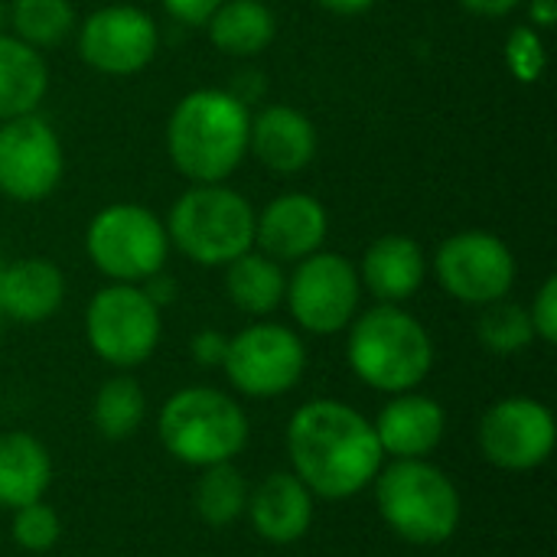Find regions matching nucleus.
Returning <instances> with one entry per match:
<instances>
[{"instance_id":"nucleus-2","label":"nucleus","mask_w":557,"mask_h":557,"mask_svg":"<svg viewBox=\"0 0 557 557\" xmlns=\"http://www.w3.org/2000/svg\"><path fill=\"white\" fill-rule=\"evenodd\" d=\"M251 111L228 88L183 95L166 121V150L189 183H225L248 153Z\"/></svg>"},{"instance_id":"nucleus-39","label":"nucleus","mask_w":557,"mask_h":557,"mask_svg":"<svg viewBox=\"0 0 557 557\" xmlns=\"http://www.w3.org/2000/svg\"><path fill=\"white\" fill-rule=\"evenodd\" d=\"M3 323H7V317H3V313H0V333H3Z\"/></svg>"},{"instance_id":"nucleus-23","label":"nucleus","mask_w":557,"mask_h":557,"mask_svg":"<svg viewBox=\"0 0 557 557\" xmlns=\"http://www.w3.org/2000/svg\"><path fill=\"white\" fill-rule=\"evenodd\" d=\"M209 42L235 59H251L274 42L277 20L264 0H222V7L206 20Z\"/></svg>"},{"instance_id":"nucleus-9","label":"nucleus","mask_w":557,"mask_h":557,"mask_svg":"<svg viewBox=\"0 0 557 557\" xmlns=\"http://www.w3.org/2000/svg\"><path fill=\"white\" fill-rule=\"evenodd\" d=\"M232 388L245 398H281L294 392L307 372V346L297 330L271 320H255L251 326L228 336L222 362Z\"/></svg>"},{"instance_id":"nucleus-6","label":"nucleus","mask_w":557,"mask_h":557,"mask_svg":"<svg viewBox=\"0 0 557 557\" xmlns=\"http://www.w3.org/2000/svg\"><path fill=\"white\" fill-rule=\"evenodd\" d=\"M163 225L170 245L199 268H225L255 248V209L225 183H193Z\"/></svg>"},{"instance_id":"nucleus-31","label":"nucleus","mask_w":557,"mask_h":557,"mask_svg":"<svg viewBox=\"0 0 557 557\" xmlns=\"http://www.w3.org/2000/svg\"><path fill=\"white\" fill-rule=\"evenodd\" d=\"M529 320L535 330V339H542L545 346L557 343V277H545V284L539 287L532 307H529Z\"/></svg>"},{"instance_id":"nucleus-20","label":"nucleus","mask_w":557,"mask_h":557,"mask_svg":"<svg viewBox=\"0 0 557 557\" xmlns=\"http://www.w3.org/2000/svg\"><path fill=\"white\" fill-rule=\"evenodd\" d=\"M65 300V277L49 258H20L3 264L0 313L13 323H46Z\"/></svg>"},{"instance_id":"nucleus-34","label":"nucleus","mask_w":557,"mask_h":557,"mask_svg":"<svg viewBox=\"0 0 557 557\" xmlns=\"http://www.w3.org/2000/svg\"><path fill=\"white\" fill-rule=\"evenodd\" d=\"M140 287H144V294H147L160 310H163V307H170V304L176 300V281H173V277H166L163 271H157L153 277H147Z\"/></svg>"},{"instance_id":"nucleus-17","label":"nucleus","mask_w":557,"mask_h":557,"mask_svg":"<svg viewBox=\"0 0 557 557\" xmlns=\"http://www.w3.org/2000/svg\"><path fill=\"white\" fill-rule=\"evenodd\" d=\"M317 496L290 473L277 470L268 473L258 486L248 493V522L255 535L268 545H297L313 529Z\"/></svg>"},{"instance_id":"nucleus-21","label":"nucleus","mask_w":557,"mask_h":557,"mask_svg":"<svg viewBox=\"0 0 557 557\" xmlns=\"http://www.w3.org/2000/svg\"><path fill=\"white\" fill-rule=\"evenodd\" d=\"M52 483V457L42 441L26 431L0 434V509H20L46 499Z\"/></svg>"},{"instance_id":"nucleus-27","label":"nucleus","mask_w":557,"mask_h":557,"mask_svg":"<svg viewBox=\"0 0 557 557\" xmlns=\"http://www.w3.org/2000/svg\"><path fill=\"white\" fill-rule=\"evenodd\" d=\"M7 16L13 36L33 49H52L62 39H69L78 26L69 0H13Z\"/></svg>"},{"instance_id":"nucleus-18","label":"nucleus","mask_w":557,"mask_h":557,"mask_svg":"<svg viewBox=\"0 0 557 557\" xmlns=\"http://www.w3.org/2000/svg\"><path fill=\"white\" fill-rule=\"evenodd\" d=\"M248 153L274 173H300L317 157V127L290 104H268L251 117Z\"/></svg>"},{"instance_id":"nucleus-33","label":"nucleus","mask_w":557,"mask_h":557,"mask_svg":"<svg viewBox=\"0 0 557 557\" xmlns=\"http://www.w3.org/2000/svg\"><path fill=\"white\" fill-rule=\"evenodd\" d=\"M163 10L186 26H206V20L222 7V0H160Z\"/></svg>"},{"instance_id":"nucleus-37","label":"nucleus","mask_w":557,"mask_h":557,"mask_svg":"<svg viewBox=\"0 0 557 557\" xmlns=\"http://www.w3.org/2000/svg\"><path fill=\"white\" fill-rule=\"evenodd\" d=\"M317 3L339 16H356V13H366L369 7H375V0H317Z\"/></svg>"},{"instance_id":"nucleus-22","label":"nucleus","mask_w":557,"mask_h":557,"mask_svg":"<svg viewBox=\"0 0 557 557\" xmlns=\"http://www.w3.org/2000/svg\"><path fill=\"white\" fill-rule=\"evenodd\" d=\"M49 91V69L39 49L0 33V121L39 111Z\"/></svg>"},{"instance_id":"nucleus-25","label":"nucleus","mask_w":557,"mask_h":557,"mask_svg":"<svg viewBox=\"0 0 557 557\" xmlns=\"http://www.w3.org/2000/svg\"><path fill=\"white\" fill-rule=\"evenodd\" d=\"M248 493H251V486H248L245 473L235 463H219V467L199 470V480L193 490V506H196V516L209 529H228L245 516Z\"/></svg>"},{"instance_id":"nucleus-40","label":"nucleus","mask_w":557,"mask_h":557,"mask_svg":"<svg viewBox=\"0 0 557 557\" xmlns=\"http://www.w3.org/2000/svg\"><path fill=\"white\" fill-rule=\"evenodd\" d=\"M0 274H3V261H0Z\"/></svg>"},{"instance_id":"nucleus-10","label":"nucleus","mask_w":557,"mask_h":557,"mask_svg":"<svg viewBox=\"0 0 557 557\" xmlns=\"http://www.w3.org/2000/svg\"><path fill=\"white\" fill-rule=\"evenodd\" d=\"M362 284L359 271L349 258L336 251H313L310 258L297 261L287 274L284 304L294 323L313 336H336L349 330L359 313Z\"/></svg>"},{"instance_id":"nucleus-29","label":"nucleus","mask_w":557,"mask_h":557,"mask_svg":"<svg viewBox=\"0 0 557 557\" xmlns=\"http://www.w3.org/2000/svg\"><path fill=\"white\" fill-rule=\"evenodd\" d=\"M10 532H13V542L29 552V555H46L59 545L62 539V519L59 512L39 499V503H29V506H20L13 509V522H10Z\"/></svg>"},{"instance_id":"nucleus-28","label":"nucleus","mask_w":557,"mask_h":557,"mask_svg":"<svg viewBox=\"0 0 557 557\" xmlns=\"http://www.w3.org/2000/svg\"><path fill=\"white\" fill-rule=\"evenodd\" d=\"M480 310L483 313L476 320V336L493 356H519L522 349H529L535 343L529 307L503 297V300H493Z\"/></svg>"},{"instance_id":"nucleus-8","label":"nucleus","mask_w":557,"mask_h":557,"mask_svg":"<svg viewBox=\"0 0 557 557\" xmlns=\"http://www.w3.org/2000/svg\"><path fill=\"white\" fill-rule=\"evenodd\" d=\"M163 336V310L144 294L140 284H108L85 310V339L91 352L111 369L144 366Z\"/></svg>"},{"instance_id":"nucleus-15","label":"nucleus","mask_w":557,"mask_h":557,"mask_svg":"<svg viewBox=\"0 0 557 557\" xmlns=\"http://www.w3.org/2000/svg\"><path fill=\"white\" fill-rule=\"evenodd\" d=\"M330 215L310 193H284L255 212V248L274 261H304L323 248Z\"/></svg>"},{"instance_id":"nucleus-26","label":"nucleus","mask_w":557,"mask_h":557,"mask_svg":"<svg viewBox=\"0 0 557 557\" xmlns=\"http://www.w3.org/2000/svg\"><path fill=\"white\" fill-rule=\"evenodd\" d=\"M147 418V395L137 379L114 375L108 379L91 405V421L104 441H127L140 431Z\"/></svg>"},{"instance_id":"nucleus-16","label":"nucleus","mask_w":557,"mask_h":557,"mask_svg":"<svg viewBox=\"0 0 557 557\" xmlns=\"http://www.w3.org/2000/svg\"><path fill=\"white\" fill-rule=\"evenodd\" d=\"M372 428L385 460H428L447 434V411L437 398L414 388L388 395Z\"/></svg>"},{"instance_id":"nucleus-11","label":"nucleus","mask_w":557,"mask_h":557,"mask_svg":"<svg viewBox=\"0 0 557 557\" xmlns=\"http://www.w3.org/2000/svg\"><path fill=\"white\" fill-rule=\"evenodd\" d=\"M476 444L490 467L506 473H532L555 454V414L545 401L529 395L499 398L480 418Z\"/></svg>"},{"instance_id":"nucleus-1","label":"nucleus","mask_w":557,"mask_h":557,"mask_svg":"<svg viewBox=\"0 0 557 557\" xmlns=\"http://www.w3.org/2000/svg\"><path fill=\"white\" fill-rule=\"evenodd\" d=\"M284 447L290 473L326 503L366 493L385 467L372 421L339 398L304 401L287 421Z\"/></svg>"},{"instance_id":"nucleus-36","label":"nucleus","mask_w":557,"mask_h":557,"mask_svg":"<svg viewBox=\"0 0 557 557\" xmlns=\"http://www.w3.org/2000/svg\"><path fill=\"white\" fill-rule=\"evenodd\" d=\"M529 20L535 29H552L557 23V0H529Z\"/></svg>"},{"instance_id":"nucleus-38","label":"nucleus","mask_w":557,"mask_h":557,"mask_svg":"<svg viewBox=\"0 0 557 557\" xmlns=\"http://www.w3.org/2000/svg\"><path fill=\"white\" fill-rule=\"evenodd\" d=\"M3 23H7V3L0 0V33H3Z\"/></svg>"},{"instance_id":"nucleus-35","label":"nucleus","mask_w":557,"mask_h":557,"mask_svg":"<svg viewBox=\"0 0 557 557\" xmlns=\"http://www.w3.org/2000/svg\"><path fill=\"white\" fill-rule=\"evenodd\" d=\"M470 13H480V16H506L512 13L516 7H522L525 0H460Z\"/></svg>"},{"instance_id":"nucleus-30","label":"nucleus","mask_w":557,"mask_h":557,"mask_svg":"<svg viewBox=\"0 0 557 557\" xmlns=\"http://www.w3.org/2000/svg\"><path fill=\"white\" fill-rule=\"evenodd\" d=\"M506 65L516 82L535 85L545 75L548 55H545V39L542 29L535 26H516L506 39Z\"/></svg>"},{"instance_id":"nucleus-12","label":"nucleus","mask_w":557,"mask_h":557,"mask_svg":"<svg viewBox=\"0 0 557 557\" xmlns=\"http://www.w3.org/2000/svg\"><path fill=\"white\" fill-rule=\"evenodd\" d=\"M434 274L444 294L467 307H486L509 297L516 284V255L512 248L483 228H467L441 242L434 255Z\"/></svg>"},{"instance_id":"nucleus-5","label":"nucleus","mask_w":557,"mask_h":557,"mask_svg":"<svg viewBox=\"0 0 557 557\" xmlns=\"http://www.w3.org/2000/svg\"><path fill=\"white\" fill-rule=\"evenodd\" d=\"M157 437L176 463L206 470L235 463L248 447L251 424L232 395L212 385H189L163 401L157 414Z\"/></svg>"},{"instance_id":"nucleus-7","label":"nucleus","mask_w":557,"mask_h":557,"mask_svg":"<svg viewBox=\"0 0 557 557\" xmlns=\"http://www.w3.org/2000/svg\"><path fill=\"white\" fill-rule=\"evenodd\" d=\"M85 251L111 284H144L166 268L170 238L163 219L147 206L114 202L88 222Z\"/></svg>"},{"instance_id":"nucleus-13","label":"nucleus","mask_w":557,"mask_h":557,"mask_svg":"<svg viewBox=\"0 0 557 557\" xmlns=\"http://www.w3.org/2000/svg\"><path fill=\"white\" fill-rule=\"evenodd\" d=\"M78 59L111 78L137 75L144 72L157 49H160V29L153 16L131 3H111L88 13L78 26Z\"/></svg>"},{"instance_id":"nucleus-24","label":"nucleus","mask_w":557,"mask_h":557,"mask_svg":"<svg viewBox=\"0 0 557 557\" xmlns=\"http://www.w3.org/2000/svg\"><path fill=\"white\" fill-rule=\"evenodd\" d=\"M284 290H287V274L281 261L268 258L258 248L225 264V294L232 307L255 320L271 317L284 304Z\"/></svg>"},{"instance_id":"nucleus-32","label":"nucleus","mask_w":557,"mask_h":557,"mask_svg":"<svg viewBox=\"0 0 557 557\" xmlns=\"http://www.w3.org/2000/svg\"><path fill=\"white\" fill-rule=\"evenodd\" d=\"M225 349H228V336L219 330H199L189 343V352L202 369H222Z\"/></svg>"},{"instance_id":"nucleus-4","label":"nucleus","mask_w":557,"mask_h":557,"mask_svg":"<svg viewBox=\"0 0 557 557\" xmlns=\"http://www.w3.org/2000/svg\"><path fill=\"white\" fill-rule=\"evenodd\" d=\"M375 509L388 532L414 548L447 545L463 519L457 483L431 460H392L375 476Z\"/></svg>"},{"instance_id":"nucleus-3","label":"nucleus","mask_w":557,"mask_h":557,"mask_svg":"<svg viewBox=\"0 0 557 557\" xmlns=\"http://www.w3.org/2000/svg\"><path fill=\"white\" fill-rule=\"evenodd\" d=\"M346 362L372 392H414L434 369V339L428 326L401 304H375L349 323Z\"/></svg>"},{"instance_id":"nucleus-14","label":"nucleus","mask_w":557,"mask_h":557,"mask_svg":"<svg viewBox=\"0 0 557 557\" xmlns=\"http://www.w3.org/2000/svg\"><path fill=\"white\" fill-rule=\"evenodd\" d=\"M62 170V140L39 111L0 121V193L7 199L39 202L52 196Z\"/></svg>"},{"instance_id":"nucleus-19","label":"nucleus","mask_w":557,"mask_h":557,"mask_svg":"<svg viewBox=\"0 0 557 557\" xmlns=\"http://www.w3.org/2000/svg\"><path fill=\"white\" fill-rule=\"evenodd\" d=\"M356 271L362 290H369L379 304H405L428 281V255L408 235H382L366 248Z\"/></svg>"}]
</instances>
